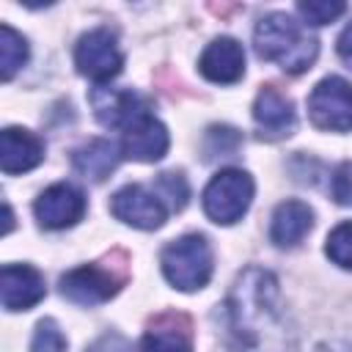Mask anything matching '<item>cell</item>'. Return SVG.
Here are the masks:
<instances>
[{"instance_id":"cell-1","label":"cell","mask_w":352,"mask_h":352,"mask_svg":"<svg viewBox=\"0 0 352 352\" xmlns=\"http://www.w3.org/2000/svg\"><path fill=\"white\" fill-rule=\"evenodd\" d=\"M226 330L234 352H289L292 341L278 311V280L272 272L248 267L226 300Z\"/></svg>"},{"instance_id":"cell-2","label":"cell","mask_w":352,"mask_h":352,"mask_svg":"<svg viewBox=\"0 0 352 352\" xmlns=\"http://www.w3.org/2000/svg\"><path fill=\"white\" fill-rule=\"evenodd\" d=\"M253 44L258 58L278 63L289 74L305 72L319 55L316 38L305 30L302 22H297L286 11H272L261 16L253 30Z\"/></svg>"},{"instance_id":"cell-3","label":"cell","mask_w":352,"mask_h":352,"mask_svg":"<svg viewBox=\"0 0 352 352\" xmlns=\"http://www.w3.org/2000/svg\"><path fill=\"white\" fill-rule=\"evenodd\" d=\"M165 280L179 292H198L209 283L214 270V256L201 234H184L162 248L160 256Z\"/></svg>"},{"instance_id":"cell-4","label":"cell","mask_w":352,"mask_h":352,"mask_svg":"<svg viewBox=\"0 0 352 352\" xmlns=\"http://www.w3.org/2000/svg\"><path fill=\"white\" fill-rule=\"evenodd\" d=\"M256 184L250 179L248 170L242 168H223L217 170L209 184L204 187V212L212 223L217 226H231L236 220H242V214L250 209Z\"/></svg>"},{"instance_id":"cell-5","label":"cell","mask_w":352,"mask_h":352,"mask_svg":"<svg viewBox=\"0 0 352 352\" xmlns=\"http://www.w3.org/2000/svg\"><path fill=\"white\" fill-rule=\"evenodd\" d=\"M74 66L82 77L104 85L124 69V52L118 47V38L107 28H94L77 38L74 47Z\"/></svg>"},{"instance_id":"cell-6","label":"cell","mask_w":352,"mask_h":352,"mask_svg":"<svg viewBox=\"0 0 352 352\" xmlns=\"http://www.w3.org/2000/svg\"><path fill=\"white\" fill-rule=\"evenodd\" d=\"M308 118L316 129L349 132L352 129V85L338 74L319 80L308 94Z\"/></svg>"},{"instance_id":"cell-7","label":"cell","mask_w":352,"mask_h":352,"mask_svg":"<svg viewBox=\"0 0 352 352\" xmlns=\"http://www.w3.org/2000/svg\"><path fill=\"white\" fill-rule=\"evenodd\" d=\"M91 107H94V116L102 126L121 129V132L129 129L135 121L151 116V102L132 88L96 85L91 91Z\"/></svg>"},{"instance_id":"cell-8","label":"cell","mask_w":352,"mask_h":352,"mask_svg":"<svg viewBox=\"0 0 352 352\" xmlns=\"http://www.w3.org/2000/svg\"><path fill=\"white\" fill-rule=\"evenodd\" d=\"M124 278L102 264H82L60 275V294L74 305H99L118 294Z\"/></svg>"},{"instance_id":"cell-9","label":"cell","mask_w":352,"mask_h":352,"mask_svg":"<svg viewBox=\"0 0 352 352\" xmlns=\"http://www.w3.org/2000/svg\"><path fill=\"white\" fill-rule=\"evenodd\" d=\"M110 212L140 231H154L168 220V206L160 201V195L143 184H126L110 198Z\"/></svg>"},{"instance_id":"cell-10","label":"cell","mask_w":352,"mask_h":352,"mask_svg":"<svg viewBox=\"0 0 352 352\" xmlns=\"http://www.w3.org/2000/svg\"><path fill=\"white\" fill-rule=\"evenodd\" d=\"M33 212H36V220L41 228H50V231L72 228L85 214V195L74 184L58 182V184H50L36 198Z\"/></svg>"},{"instance_id":"cell-11","label":"cell","mask_w":352,"mask_h":352,"mask_svg":"<svg viewBox=\"0 0 352 352\" xmlns=\"http://www.w3.org/2000/svg\"><path fill=\"white\" fill-rule=\"evenodd\" d=\"M47 294L44 275L30 264H6L0 270V300L6 311H28Z\"/></svg>"},{"instance_id":"cell-12","label":"cell","mask_w":352,"mask_h":352,"mask_svg":"<svg viewBox=\"0 0 352 352\" xmlns=\"http://www.w3.org/2000/svg\"><path fill=\"white\" fill-rule=\"evenodd\" d=\"M253 121H256L258 138L280 140L294 132L297 113H294V104L283 94H278L272 85H264L253 102Z\"/></svg>"},{"instance_id":"cell-13","label":"cell","mask_w":352,"mask_h":352,"mask_svg":"<svg viewBox=\"0 0 352 352\" xmlns=\"http://www.w3.org/2000/svg\"><path fill=\"white\" fill-rule=\"evenodd\" d=\"M198 69L209 82L231 85V82L242 80V74H245V50L231 36L212 38L198 58Z\"/></svg>"},{"instance_id":"cell-14","label":"cell","mask_w":352,"mask_h":352,"mask_svg":"<svg viewBox=\"0 0 352 352\" xmlns=\"http://www.w3.org/2000/svg\"><path fill=\"white\" fill-rule=\"evenodd\" d=\"M168 146H170L168 129L154 116H146V118L135 121L121 135V154L126 160H135V162H157V160L165 157Z\"/></svg>"},{"instance_id":"cell-15","label":"cell","mask_w":352,"mask_h":352,"mask_svg":"<svg viewBox=\"0 0 352 352\" xmlns=\"http://www.w3.org/2000/svg\"><path fill=\"white\" fill-rule=\"evenodd\" d=\"M44 160V143L38 135L22 126H6L0 132V168L3 173L33 170Z\"/></svg>"},{"instance_id":"cell-16","label":"cell","mask_w":352,"mask_h":352,"mask_svg":"<svg viewBox=\"0 0 352 352\" xmlns=\"http://www.w3.org/2000/svg\"><path fill=\"white\" fill-rule=\"evenodd\" d=\"M311 228H314V209L305 201L292 198L275 206L270 220V239L278 248H294L308 236Z\"/></svg>"},{"instance_id":"cell-17","label":"cell","mask_w":352,"mask_h":352,"mask_svg":"<svg viewBox=\"0 0 352 352\" xmlns=\"http://www.w3.org/2000/svg\"><path fill=\"white\" fill-rule=\"evenodd\" d=\"M121 157H124L121 146H116L104 138H94L72 151V168L88 182H104L118 168Z\"/></svg>"},{"instance_id":"cell-18","label":"cell","mask_w":352,"mask_h":352,"mask_svg":"<svg viewBox=\"0 0 352 352\" xmlns=\"http://www.w3.org/2000/svg\"><path fill=\"white\" fill-rule=\"evenodd\" d=\"M143 352H192L190 322L176 314L157 316L143 333Z\"/></svg>"},{"instance_id":"cell-19","label":"cell","mask_w":352,"mask_h":352,"mask_svg":"<svg viewBox=\"0 0 352 352\" xmlns=\"http://www.w3.org/2000/svg\"><path fill=\"white\" fill-rule=\"evenodd\" d=\"M28 41L11 25H0V77L8 82L28 63Z\"/></svg>"},{"instance_id":"cell-20","label":"cell","mask_w":352,"mask_h":352,"mask_svg":"<svg viewBox=\"0 0 352 352\" xmlns=\"http://www.w3.org/2000/svg\"><path fill=\"white\" fill-rule=\"evenodd\" d=\"M242 146V138L234 126H226V124H214L206 129L204 135V143H201V151H204V160L206 162H214V160H228L239 151Z\"/></svg>"},{"instance_id":"cell-21","label":"cell","mask_w":352,"mask_h":352,"mask_svg":"<svg viewBox=\"0 0 352 352\" xmlns=\"http://www.w3.org/2000/svg\"><path fill=\"white\" fill-rule=\"evenodd\" d=\"M160 201L168 206V212H182L187 206V198H190V184L184 179V173L179 170H165L154 179V187H151Z\"/></svg>"},{"instance_id":"cell-22","label":"cell","mask_w":352,"mask_h":352,"mask_svg":"<svg viewBox=\"0 0 352 352\" xmlns=\"http://www.w3.org/2000/svg\"><path fill=\"white\" fill-rule=\"evenodd\" d=\"M324 253L333 264H338L341 270H352V220L338 223L324 242Z\"/></svg>"},{"instance_id":"cell-23","label":"cell","mask_w":352,"mask_h":352,"mask_svg":"<svg viewBox=\"0 0 352 352\" xmlns=\"http://www.w3.org/2000/svg\"><path fill=\"white\" fill-rule=\"evenodd\" d=\"M344 11H346V3H336V0H302V3H297V14L302 16V25H316V28L336 22Z\"/></svg>"},{"instance_id":"cell-24","label":"cell","mask_w":352,"mask_h":352,"mask_svg":"<svg viewBox=\"0 0 352 352\" xmlns=\"http://www.w3.org/2000/svg\"><path fill=\"white\" fill-rule=\"evenodd\" d=\"M30 352H66V338H63L55 319H41L36 324Z\"/></svg>"},{"instance_id":"cell-25","label":"cell","mask_w":352,"mask_h":352,"mask_svg":"<svg viewBox=\"0 0 352 352\" xmlns=\"http://www.w3.org/2000/svg\"><path fill=\"white\" fill-rule=\"evenodd\" d=\"M330 190L333 198L341 206H352V162H341L330 179Z\"/></svg>"},{"instance_id":"cell-26","label":"cell","mask_w":352,"mask_h":352,"mask_svg":"<svg viewBox=\"0 0 352 352\" xmlns=\"http://www.w3.org/2000/svg\"><path fill=\"white\" fill-rule=\"evenodd\" d=\"M336 50H338V58H341L346 66H352V22L341 30V36H338V41H336Z\"/></svg>"},{"instance_id":"cell-27","label":"cell","mask_w":352,"mask_h":352,"mask_svg":"<svg viewBox=\"0 0 352 352\" xmlns=\"http://www.w3.org/2000/svg\"><path fill=\"white\" fill-rule=\"evenodd\" d=\"M3 214H6V226H3V234H8L14 228V214H11V206L3 204Z\"/></svg>"}]
</instances>
